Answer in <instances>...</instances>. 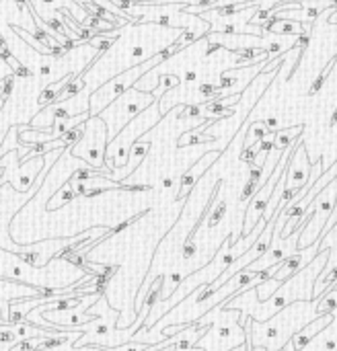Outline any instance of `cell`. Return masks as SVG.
<instances>
[{
	"instance_id": "obj_12",
	"label": "cell",
	"mask_w": 337,
	"mask_h": 351,
	"mask_svg": "<svg viewBox=\"0 0 337 351\" xmlns=\"http://www.w3.org/2000/svg\"><path fill=\"white\" fill-rule=\"evenodd\" d=\"M224 214H226V202H220V204L216 206V210H214V212L208 216V226H210V228H212V226H216V224H218V222L224 218Z\"/></svg>"
},
{
	"instance_id": "obj_3",
	"label": "cell",
	"mask_w": 337,
	"mask_h": 351,
	"mask_svg": "<svg viewBox=\"0 0 337 351\" xmlns=\"http://www.w3.org/2000/svg\"><path fill=\"white\" fill-rule=\"evenodd\" d=\"M86 127L93 134V140H88L84 134L74 144L72 154L78 158H84L95 169H105V140H107V125L103 117L93 115L86 119Z\"/></svg>"
},
{
	"instance_id": "obj_19",
	"label": "cell",
	"mask_w": 337,
	"mask_h": 351,
	"mask_svg": "<svg viewBox=\"0 0 337 351\" xmlns=\"http://www.w3.org/2000/svg\"><path fill=\"white\" fill-rule=\"evenodd\" d=\"M43 5H52V3H56V0H41Z\"/></svg>"
},
{
	"instance_id": "obj_2",
	"label": "cell",
	"mask_w": 337,
	"mask_h": 351,
	"mask_svg": "<svg viewBox=\"0 0 337 351\" xmlns=\"http://www.w3.org/2000/svg\"><path fill=\"white\" fill-rule=\"evenodd\" d=\"M161 62H163V58L157 54L155 58H150V60H146V62H140V64H136L134 68H128L126 72H121V74H117L113 80H109L105 86L97 88V90H95V92L88 97V113H90V117L103 113L113 101H117V99H119L126 90L132 88V84H136L150 68L159 66Z\"/></svg>"
},
{
	"instance_id": "obj_4",
	"label": "cell",
	"mask_w": 337,
	"mask_h": 351,
	"mask_svg": "<svg viewBox=\"0 0 337 351\" xmlns=\"http://www.w3.org/2000/svg\"><path fill=\"white\" fill-rule=\"evenodd\" d=\"M157 97L159 94H152V92H146V90H138V88L126 90L117 101L111 103V111H113V119H115L111 136H117L132 121V117H136L140 111L150 107Z\"/></svg>"
},
{
	"instance_id": "obj_17",
	"label": "cell",
	"mask_w": 337,
	"mask_h": 351,
	"mask_svg": "<svg viewBox=\"0 0 337 351\" xmlns=\"http://www.w3.org/2000/svg\"><path fill=\"white\" fill-rule=\"evenodd\" d=\"M15 3H17V7H19V11H23V7L29 5V0H15Z\"/></svg>"
},
{
	"instance_id": "obj_10",
	"label": "cell",
	"mask_w": 337,
	"mask_h": 351,
	"mask_svg": "<svg viewBox=\"0 0 337 351\" xmlns=\"http://www.w3.org/2000/svg\"><path fill=\"white\" fill-rule=\"evenodd\" d=\"M335 310H337V290H329L321 298V304L317 308V316L319 314H333Z\"/></svg>"
},
{
	"instance_id": "obj_7",
	"label": "cell",
	"mask_w": 337,
	"mask_h": 351,
	"mask_svg": "<svg viewBox=\"0 0 337 351\" xmlns=\"http://www.w3.org/2000/svg\"><path fill=\"white\" fill-rule=\"evenodd\" d=\"M150 148H152V142H150V140H136V142L132 144V148H130L128 163L124 165V171L117 175V181H126V179L134 173V169H138L140 163L146 158V154L150 152Z\"/></svg>"
},
{
	"instance_id": "obj_15",
	"label": "cell",
	"mask_w": 337,
	"mask_h": 351,
	"mask_svg": "<svg viewBox=\"0 0 337 351\" xmlns=\"http://www.w3.org/2000/svg\"><path fill=\"white\" fill-rule=\"evenodd\" d=\"M218 49H220V45L214 43V41H210V43H208V49H206V56H212L214 52H218Z\"/></svg>"
},
{
	"instance_id": "obj_18",
	"label": "cell",
	"mask_w": 337,
	"mask_h": 351,
	"mask_svg": "<svg viewBox=\"0 0 337 351\" xmlns=\"http://www.w3.org/2000/svg\"><path fill=\"white\" fill-rule=\"evenodd\" d=\"M161 351H175V345H169V347H165V349H161Z\"/></svg>"
},
{
	"instance_id": "obj_6",
	"label": "cell",
	"mask_w": 337,
	"mask_h": 351,
	"mask_svg": "<svg viewBox=\"0 0 337 351\" xmlns=\"http://www.w3.org/2000/svg\"><path fill=\"white\" fill-rule=\"evenodd\" d=\"M331 321H333V314H319L315 321H311L304 329H300L296 335H294V339H292V347H294V351H302L309 343H311V339L315 337V335H319L323 329H327L329 325H331Z\"/></svg>"
},
{
	"instance_id": "obj_14",
	"label": "cell",
	"mask_w": 337,
	"mask_h": 351,
	"mask_svg": "<svg viewBox=\"0 0 337 351\" xmlns=\"http://www.w3.org/2000/svg\"><path fill=\"white\" fill-rule=\"evenodd\" d=\"M198 78V72L191 68V70H187L185 74H183V82H191V80H196Z\"/></svg>"
},
{
	"instance_id": "obj_16",
	"label": "cell",
	"mask_w": 337,
	"mask_h": 351,
	"mask_svg": "<svg viewBox=\"0 0 337 351\" xmlns=\"http://www.w3.org/2000/svg\"><path fill=\"white\" fill-rule=\"evenodd\" d=\"M173 183H175V179H171V177H167V179H163V187H173Z\"/></svg>"
},
{
	"instance_id": "obj_5",
	"label": "cell",
	"mask_w": 337,
	"mask_h": 351,
	"mask_svg": "<svg viewBox=\"0 0 337 351\" xmlns=\"http://www.w3.org/2000/svg\"><path fill=\"white\" fill-rule=\"evenodd\" d=\"M220 158V150H216V152H208V154H204L194 167H191L189 171H185L183 173V177H181V181H179V191H177V199H183V197H187V193L194 189V185L198 183V179L204 175V171L206 169H210L216 161Z\"/></svg>"
},
{
	"instance_id": "obj_13",
	"label": "cell",
	"mask_w": 337,
	"mask_h": 351,
	"mask_svg": "<svg viewBox=\"0 0 337 351\" xmlns=\"http://www.w3.org/2000/svg\"><path fill=\"white\" fill-rule=\"evenodd\" d=\"M198 253V244H196V240H183V259H191Z\"/></svg>"
},
{
	"instance_id": "obj_8",
	"label": "cell",
	"mask_w": 337,
	"mask_h": 351,
	"mask_svg": "<svg viewBox=\"0 0 337 351\" xmlns=\"http://www.w3.org/2000/svg\"><path fill=\"white\" fill-rule=\"evenodd\" d=\"M74 76H76V74H68V76H64V78L56 80L54 84H45V86H43V90H41V92H39V97H37V105H39V107L54 105V103L58 101V94H60V90H62V88L66 86V82H70Z\"/></svg>"
},
{
	"instance_id": "obj_11",
	"label": "cell",
	"mask_w": 337,
	"mask_h": 351,
	"mask_svg": "<svg viewBox=\"0 0 337 351\" xmlns=\"http://www.w3.org/2000/svg\"><path fill=\"white\" fill-rule=\"evenodd\" d=\"M206 142H214V136H200V132H196V127H194V130H189L185 136H181V138H179L177 146H179V148H183V146L206 144Z\"/></svg>"
},
{
	"instance_id": "obj_1",
	"label": "cell",
	"mask_w": 337,
	"mask_h": 351,
	"mask_svg": "<svg viewBox=\"0 0 337 351\" xmlns=\"http://www.w3.org/2000/svg\"><path fill=\"white\" fill-rule=\"evenodd\" d=\"M159 103H161V97L155 99V103L150 107H146L140 117H136L134 121H130L107 146L105 150V158H107V169L113 173L117 167H124L128 163V154H130V148L132 144L142 136V134H146L150 127H155L165 115L161 113L159 109Z\"/></svg>"
},
{
	"instance_id": "obj_9",
	"label": "cell",
	"mask_w": 337,
	"mask_h": 351,
	"mask_svg": "<svg viewBox=\"0 0 337 351\" xmlns=\"http://www.w3.org/2000/svg\"><path fill=\"white\" fill-rule=\"evenodd\" d=\"M76 197V193H74V189H72V185H64V187H60L58 189V193L54 195V202H50V206H47V210H58V208H62L64 204H68V202H72V199Z\"/></svg>"
}]
</instances>
